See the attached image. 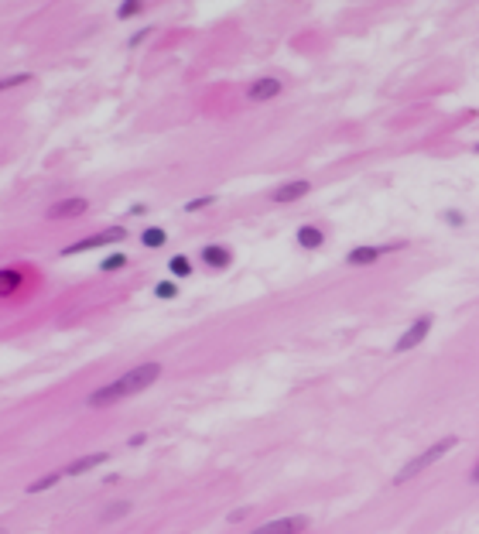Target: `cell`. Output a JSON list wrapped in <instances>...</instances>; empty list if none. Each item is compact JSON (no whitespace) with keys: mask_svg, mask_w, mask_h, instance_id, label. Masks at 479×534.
Segmentation results:
<instances>
[{"mask_svg":"<svg viewBox=\"0 0 479 534\" xmlns=\"http://www.w3.org/2000/svg\"><path fill=\"white\" fill-rule=\"evenodd\" d=\"M209 206H216V195H195L185 202V213H202V209H209Z\"/></svg>","mask_w":479,"mask_h":534,"instance_id":"7402d4cb","label":"cell"},{"mask_svg":"<svg viewBox=\"0 0 479 534\" xmlns=\"http://www.w3.org/2000/svg\"><path fill=\"white\" fill-rule=\"evenodd\" d=\"M250 510H254V507H236V510H229V514H226V521H229V524H240V521H247V517H250Z\"/></svg>","mask_w":479,"mask_h":534,"instance_id":"cb8c5ba5","label":"cell"},{"mask_svg":"<svg viewBox=\"0 0 479 534\" xmlns=\"http://www.w3.org/2000/svg\"><path fill=\"white\" fill-rule=\"evenodd\" d=\"M312 192V182L308 178H291V182H281L278 189L271 192V202H278V206H287V202H298V199H305Z\"/></svg>","mask_w":479,"mask_h":534,"instance_id":"9c48e42d","label":"cell"},{"mask_svg":"<svg viewBox=\"0 0 479 534\" xmlns=\"http://www.w3.org/2000/svg\"><path fill=\"white\" fill-rule=\"evenodd\" d=\"M308 524H312V521H308L305 514H291V517H274V521L254 528L250 534H301V531H308Z\"/></svg>","mask_w":479,"mask_h":534,"instance_id":"8992f818","label":"cell"},{"mask_svg":"<svg viewBox=\"0 0 479 534\" xmlns=\"http://www.w3.org/2000/svg\"><path fill=\"white\" fill-rule=\"evenodd\" d=\"M469 483H476V486H479V463L473 466V472H469Z\"/></svg>","mask_w":479,"mask_h":534,"instance_id":"83f0119b","label":"cell"},{"mask_svg":"<svg viewBox=\"0 0 479 534\" xmlns=\"http://www.w3.org/2000/svg\"><path fill=\"white\" fill-rule=\"evenodd\" d=\"M431 325H435V315L431 312H424V315H417L415 322L397 336V343H394V353H411V349H417V346L424 343L428 336H431Z\"/></svg>","mask_w":479,"mask_h":534,"instance_id":"5b68a950","label":"cell"},{"mask_svg":"<svg viewBox=\"0 0 479 534\" xmlns=\"http://www.w3.org/2000/svg\"><path fill=\"white\" fill-rule=\"evenodd\" d=\"M86 213H90V199L72 195V199H62L48 209V220H76V216H86Z\"/></svg>","mask_w":479,"mask_h":534,"instance_id":"8fae6325","label":"cell"},{"mask_svg":"<svg viewBox=\"0 0 479 534\" xmlns=\"http://www.w3.org/2000/svg\"><path fill=\"white\" fill-rule=\"evenodd\" d=\"M148 34H151V28H141V31H134V34L127 38V45H130V48H137L141 41H148Z\"/></svg>","mask_w":479,"mask_h":534,"instance_id":"d4e9b609","label":"cell"},{"mask_svg":"<svg viewBox=\"0 0 479 534\" xmlns=\"http://www.w3.org/2000/svg\"><path fill=\"white\" fill-rule=\"evenodd\" d=\"M127 237H130L127 226H106V230H99V233H93V237H83V240H76V244L62 247V257H76V253H86V251H99V247L120 244V240H127Z\"/></svg>","mask_w":479,"mask_h":534,"instance_id":"3957f363","label":"cell"},{"mask_svg":"<svg viewBox=\"0 0 479 534\" xmlns=\"http://www.w3.org/2000/svg\"><path fill=\"white\" fill-rule=\"evenodd\" d=\"M158 377H161V363L158 360H144V363L130 367L124 377L110 380V384H103L99 391H93V394L86 398V405H90V408H110V405H117V401H124V398H134V394L148 391Z\"/></svg>","mask_w":479,"mask_h":534,"instance_id":"6da1fadb","label":"cell"},{"mask_svg":"<svg viewBox=\"0 0 479 534\" xmlns=\"http://www.w3.org/2000/svg\"><path fill=\"white\" fill-rule=\"evenodd\" d=\"M199 260H202V267H209V271H226V267L233 264V251H229L226 244H206V247L199 251Z\"/></svg>","mask_w":479,"mask_h":534,"instance_id":"30bf717a","label":"cell"},{"mask_svg":"<svg viewBox=\"0 0 479 534\" xmlns=\"http://www.w3.org/2000/svg\"><path fill=\"white\" fill-rule=\"evenodd\" d=\"M0 534H7V528H0Z\"/></svg>","mask_w":479,"mask_h":534,"instance_id":"f1b7e54d","label":"cell"},{"mask_svg":"<svg viewBox=\"0 0 479 534\" xmlns=\"http://www.w3.org/2000/svg\"><path fill=\"white\" fill-rule=\"evenodd\" d=\"M144 442H148V432H134V435L127 439V449H141Z\"/></svg>","mask_w":479,"mask_h":534,"instance_id":"484cf974","label":"cell"},{"mask_svg":"<svg viewBox=\"0 0 479 534\" xmlns=\"http://www.w3.org/2000/svg\"><path fill=\"white\" fill-rule=\"evenodd\" d=\"M325 230H322L319 223H301L298 230H294V244L301 247L305 253H315V251H322L325 247Z\"/></svg>","mask_w":479,"mask_h":534,"instance_id":"ba28073f","label":"cell"},{"mask_svg":"<svg viewBox=\"0 0 479 534\" xmlns=\"http://www.w3.org/2000/svg\"><path fill=\"white\" fill-rule=\"evenodd\" d=\"M408 240H390V244H356L350 253H346V264L350 267H370L377 264L383 253H394V251H404Z\"/></svg>","mask_w":479,"mask_h":534,"instance_id":"277c9868","label":"cell"},{"mask_svg":"<svg viewBox=\"0 0 479 534\" xmlns=\"http://www.w3.org/2000/svg\"><path fill=\"white\" fill-rule=\"evenodd\" d=\"M127 514H130V500H117L99 514V524H113V521H120V517H127Z\"/></svg>","mask_w":479,"mask_h":534,"instance_id":"2e32d148","label":"cell"},{"mask_svg":"<svg viewBox=\"0 0 479 534\" xmlns=\"http://www.w3.org/2000/svg\"><path fill=\"white\" fill-rule=\"evenodd\" d=\"M110 456L106 452H90V456H79V459H72L69 466H65V476H83V472H93V470H99L103 463H106Z\"/></svg>","mask_w":479,"mask_h":534,"instance_id":"7c38bea8","label":"cell"},{"mask_svg":"<svg viewBox=\"0 0 479 534\" xmlns=\"http://www.w3.org/2000/svg\"><path fill=\"white\" fill-rule=\"evenodd\" d=\"M21 281V274L17 271H0V291H14Z\"/></svg>","mask_w":479,"mask_h":534,"instance_id":"603a6c76","label":"cell"},{"mask_svg":"<svg viewBox=\"0 0 479 534\" xmlns=\"http://www.w3.org/2000/svg\"><path fill=\"white\" fill-rule=\"evenodd\" d=\"M281 93H285V83L278 76H264V79H254L247 86V99L250 103H267V99H278Z\"/></svg>","mask_w":479,"mask_h":534,"instance_id":"52a82bcc","label":"cell"},{"mask_svg":"<svg viewBox=\"0 0 479 534\" xmlns=\"http://www.w3.org/2000/svg\"><path fill=\"white\" fill-rule=\"evenodd\" d=\"M127 213H130V216H144V213H148V206H144V202H134Z\"/></svg>","mask_w":479,"mask_h":534,"instance_id":"4316f807","label":"cell"},{"mask_svg":"<svg viewBox=\"0 0 479 534\" xmlns=\"http://www.w3.org/2000/svg\"><path fill=\"white\" fill-rule=\"evenodd\" d=\"M28 83H31V72H14V76H3V79H0V93L17 90V86H28Z\"/></svg>","mask_w":479,"mask_h":534,"instance_id":"d6986e66","label":"cell"},{"mask_svg":"<svg viewBox=\"0 0 479 534\" xmlns=\"http://www.w3.org/2000/svg\"><path fill=\"white\" fill-rule=\"evenodd\" d=\"M168 244V230L164 226H144L141 230V247L144 251H161Z\"/></svg>","mask_w":479,"mask_h":534,"instance_id":"4fadbf2b","label":"cell"},{"mask_svg":"<svg viewBox=\"0 0 479 534\" xmlns=\"http://www.w3.org/2000/svg\"><path fill=\"white\" fill-rule=\"evenodd\" d=\"M168 271H171L175 281H189L192 271H195V267H192V257L189 253H175V257L168 260Z\"/></svg>","mask_w":479,"mask_h":534,"instance_id":"5bb4252c","label":"cell"},{"mask_svg":"<svg viewBox=\"0 0 479 534\" xmlns=\"http://www.w3.org/2000/svg\"><path fill=\"white\" fill-rule=\"evenodd\" d=\"M151 295H155L158 302H175V298H178V281H175V278H168V281H158Z\"/></svg>","mask_w":479,"mask_h":534,"instance_id":"ac0fdd59","label":"cell"},{"mask_svg":"<svg viewBox=\"0 0 479 534\" xmlns=\"http://www.w3.org/2000/svg\"><path fill=\"white\" fill-rule=\"evenodd\" d=\"M438 220L445 223V226H452V230H462V226H466V213H462V209H442Z\"/></svg>","mask_w":479,"mask_h":534,"instance_id":"ffe728a7","label":"cell"},{"mask_svg":"<svg viewBox=\"0 0 479 534\" xmlns=\"http://www.w3.org/2000/svg\"><path fill=\"white\" fill-rule=\"evenodd\" d=\"M127 264H130V257H127V253L113 251V253H106V257L99 260V271H103V274H113V271H124Z\"/></svg>","mask_w":479,"mask_h":534,"instance_id":"9a60e30c","label":"cell"},{"mask_svg":"<svg viewBox=\"0 0 479 534\" xmlns=\"http://www.w3.org/2000/svg\"><path fill=\"white\" fill-rule=\"evenodd\" d=\"M459 445V439L455 435H445V439H438V442H431V445H424V452H417V456H411L408 463H404V470L394 476V483H408V479H415V476H421L424 470H431L438 459H445L448 452Z\"/></svg>","mask_w":479,"mask_h":534,"instance_id":"7a4b0ae2","label":"cell"},{"mask_svg":"<svg viewBox=\"0 0 479 534\" xmlns=\"http://www.w3.org/2000/svg\"><path fill=\"white\" fill-rule=\"evenodd\" d=\"M65 472L62 470H52V472H45L41 479H34V483H28V493H45V490H52L59 479H62Z\"/></svg>","mask_w":479,"mask_h":534,"instance_id":"e0dca14e","label":"cell"},{"mask_svg":"<svg viewBox=\"0 0 479 534\" xmlns=\"http://www.w3.org/2000/svg\"><path fill=\"white\" fill-rule=\"evenodd\" d=\"M473 151H476V155H479V144H476V148H473Z\"/></svg>","mask_w":479,"mask_h":534,"instance_id":"f546056e","label":"cell"},{"mask_svg":"<svg viewBox=\"0 0 479 534\" xmlns=\"http://www.w3.org/2000/svg\"><path fill=\"white\" fill-rule=\"evenodd\" d=\"M141 10H144V3H141V0H124V3H117V17H120V21L137 17Z\"/></svg>","mask_w":479,"mask_h":534,"instance_id":"44dd1931","label":"cell"}]
</instances>
